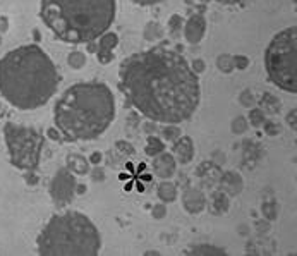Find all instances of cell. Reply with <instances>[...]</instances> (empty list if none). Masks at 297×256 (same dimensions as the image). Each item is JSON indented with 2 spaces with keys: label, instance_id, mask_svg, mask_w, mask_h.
<instances>
[{
  "label": "cell",
  "instance_id": "obj_18",
  "mask_svg": "<svg viewBox=\"0 0 297 256\" xmlns=\"http://www.w3.org/2000/svg\"><path fill=\"white\" fill-rule=\"evenodd\" d=\"M156 193H158V198L164 203H172L177 199V186L172 184L169 179H164V183L158 186Z\"/></svg>",
  "mask_w": 297,
  "mask_h": 256
},
{
  "label": "cell",
  "instance_id": "obj_44",
  "mask_svg": "<svg viewBox=\"0 0 297 256\" xmlns=\"http://www.w3.org/2000/svg\"><path fill=\"white\" fill-rule=\"evenodd\" d=\"M6 30H7V19L2 17V19H0V31H6Z\"/></svg>",
  "mask_w": 297,
  "mask_h": 256
},
{
  "label": "cell",
  "instance_id": "obj_31",
  "mask_svg": "<svg viewBox=\"0 0 297 256\" xmlns=\"http://www.w3.org/2000/svg\"><path fill=\"white\" fill-rule=\"evenodd\" d=\"M96 57H98V62L106 66L114 60V50H103V48H98L96 50Z\"/></svg>",
  "mask_w": 297,
  "mask_h": 256
},
{
  "label": "cell",
  "instance_id": "obj_40",
  "mask_svg": "<svg viewBox=\"0 0 297 256\" xmlns=\"http://www.w3.org/2000/svg\"><path fill=\"white\" fill-rule=\"evenodd\" d=\"M46 134H48V136L52 138V139H55V141H62V139H64L62 136H60V131H59L57 127H50L48 131H46Z\"/></svg>",
  "mask_w": 297,
  "mask_h": 256
},
{
  "label": "cell",
  "instance_id": "obj_45",
  "mask_svg": "<svg viewBox=\"0 0 297 256\" xmlns=\"http://www.w3.org/2000/svg\"><path fill=\"white\" fill-rule=\"evenodd\" d=\"M145 256H160V251H155V249H151V251H146Z\"/></svg>",
  "mask_w": 297,
  "mask_h": 256
},
{
  "label": "cell",
  "instance_id": "obj_1",
  "mask_svg": "<svg viewBox=\"0 0 297 256\" xmlns=\"http://www.w3.org/2000/svg\"><path fill=\"white\" fill-rule=\"evenodd\" d=\"M119 76L129 104L153 122H184L201 100V85L191 64L165 46H153L122 60Z\"/></svg>",
  "mask_w": 297,
  "mask_h": 256
},
{
  "label": "cell",
  "instance_id": "obj_36",
  "mask_svg": "<svg viewBox=\"0 0 297 256\" xmlns=\"http://www.w3.org/2000/svg\"><path fill=\"white\" fill-rule=\"evenodd\" d=\"M91 179L95 181V183H103L105 181V170L101 169V167L96 165L95 169L91 170Z\"/></svg>",
  "mask_w": 297,
  "mask_h": 256
},
{
  "label": "cell",
  "instance_id": "obj_10",
  "mask_svg": "<svg viewBox=\"0 0 297 256\" xmlns=\"http://www.w3.org/2000/svg\"><path fill=\"white\" fill-rule=\"evenodd\" d=\"M182 207L184 210L191 215H199L201 212H205L206 208V196L203 194L201 189L189 188L184 191L182 194Z\"/></svg>",
  "mask_w": 297,
  "mask_h": 256
},
{
  "label": "cell",
  "instance_id": "obj_20",
  "mask_svg": "<svg viewBox=\"0 0 297 256\" xmlns=\"http://www.w3.org/2000/svg\"><path fill=\"white\" fill-rule=\"evenodd\" d=\"M143 36H145V40H148V41H156L164 36V28H161L156 21H151L145 26Z\"/></svg>",
  "mask_w": 297,
  "mask_h": 256
},
{
  "label": "cell",
  "instance_id": "obj_8",
  "mask_svg": "<svg viewBox=\"0 0 297 256\" xmlns=\"http://www.w3.org/2000/svg\"><path fill=\"white\" fill-rule=\"evenodd\" d=\"M76 174H72L67 167L55 172L50 183V198L57 208H64L74 199L76 194Z\"/></svg>",
  "mask_w": 297,
  "mask_h": 256
},
{
  "label": "cell",
  "instance_id": "obj_34",
  "mask_svg": "<svg viewBox=\"0 0 297 256\" xmlns=\"http://www.w3.org/2000/svg\"><path fill=\"white\" fill-rule=\"evenodd\" d=\"M151 215H153V218H156V220H161L164 217H167V207H165V203H156V204H153Z\"/></svg>",
  "mask_w": 297,
  "mask_h": 256
},
{
  "label": "cell",
  "instance_id": "obj_41",
  "mask_svg": "<svg viewBox=\"0 0 297 256\" xmlns=\"http://www.w3.org/2000/svg\"><path fill=\"white\" fill-rule=\"evenodd\" d=\"M203 2H218V4H224V6H237L242 0H203Z\"/></svg>",
  "mask_w": 297,
  "mask_h": 256
},
{
  "label": "cell",
  "instance_id": "obj_17",
  "mask_svg": "<svg viewBox=\"0 0 297 256\" xmlns=\"http://www.w3.org/2000/svg\"><path fill=\"white\" fill-rule=\"evenodd\" d=\"M211 210L213 213H217V215H222V213H225L229 210V196L224 193V191H215V193L211 194Z\"/></svg>",
  "mask_w": 297,
  "mask_h": 256
},
{
  "label": "cell",
  "instance_id": "obj_33",
  "mask_svg": "<svg viewBox=\"0 0 297 256\" xmlns=\"http://www.w3.org/2000/svg\"><path fill=\"white\" fill-rule=\"evenodd\" d=\"M261 127L264 129V133H266L268 136H277V134H280V125L277 122H273V120H264Z\"/></svg>",
  "mask_w": 297,
  "mask_h": 256
},
{
  "label": "cell",
  "instance_id": "obj_22",
  "mask_svg": "<svg viewBox=\"0 0 297 256\" xmlns=\"http://www.w3.org/2000/svg\"><path fill=\"white\" fill-rule=\"evenodd\" d=\"M261 213L263 217L266 218V220H277L278 218V203L275 201V199H268V201H263L261 204Z\"/></svg>",
  "mask_w": 297,
  "mask_h": 256
},
{
  "label": "cell",
  "instance_id": "obj_9",
  "mask_svg": "<svg viewBox=\"0 0 297 256\" xmlns=\"http://www.w3.org/2000/svg\"><path fill=\"white\" fill-rule=\"evenodd\" d=\"M184 38L187 43L198 45L199 41L205 38L206 33V17L203 14H193L187 21H184Z\"/></svg>",
  "mask_w": 297,
  "mask_h": 256
},
{
  "label": "cell",
  "instance_id": "obj_39",
  "mask_svg": "<svg viewBox=\"0 0 297 256\" xmlns=\"http://www.w3.org/2000/svg\"><path fill=\"white\" fill-rule=\"evenodd\" d=\"M134 4L138 6H143V7H148V6H156V4L164 2V0H132Z\"/></svg>",
  "mask_w": 297,
  "mask_h": 256
},
{
  "label": "cell",
  "instance_id": "obj_4",
  "mask_svg": "<svg viewBox=\"0 0 297 256\" xmlns=\"http://www.w3.org/2000/svg\"><path fill=\"white\" fill-rule=\"evenodd\" d=\"M117 0H41L43 24L64 43L96 41L115 21Z\"/></svg>",
  "mask_w": 297,
  "mask_h": 256
},
{
  "label": "cell",
  "instance_id": "obj_3",
  "mask_svg": "<svg viewBox=\"0 0 297 256\" xmlns=\"http://www.w3.org/2000/svg\"><path fill=\"white\" fill-rule=\"evenodd\" d=\"M115 119V96L100 81L77 83L60 95L53 107V122L66 139L91 141L103 134Z\"/></svg>",
  "mask_w": 297,
  "mask_h": 256
},
{
  "label": "cell",
  "instance_id": "obj_27",
  "mask_svg": "<svg viewBox=\"0 0 297 256\" xmlns=\"http://www.w3.org/2000/svg\"><path fill=\"white\" fill-rule=\"evenodd\" d=\"M180 127L179 124H167L164 129H161V136H164V139H167V141H175L179 136H180Z\"/></svg>",
  "mask_w": 297,
  "mask_h": 256
},
{
  "label": "cell",
  "instance_id": "obj_43",
  "mask_svg": "<svg viewBox=\"0 0 297 256\" xmlns=\"http://www.w3.org/2000/svg\"><path fill=\"white\" fill-rule=\"evenodd\" d=\"M76 193H79V194L86 193V186L85 184H76Z\"/></svg>",
  "mask_w": 297,
  "mask_h": 256
},
{
  "label": "cell",
  "instance_id": "obj_21",
  "mask_svg": "<svg viewBox=\"0 0 297 256\" xmlns=\"http://www.w3.org/2000/svg\"><path fill=\"white\" fill-rule=\"evenodd\" d=\"M266 120V114L259 109V107H251L249 109V115H248V122L253 125V127H256V129H259L263 125V122Z\"/></svg>",
  "mask_w": 297,
  "mask_h": 256
},
{
  "label": "cell",
  "instance_id": "obj_11",
  "mask_svg": "<svg viewBox=\"0 0 297 256\" xmlns=\"http://www.w3.org/2000/svg\"><path fill=\"white\" fill-rule=\"evenodd\" d=\"M153 172L155 175H158L160 179H170L172 175L175 174L177 170V160L172 153H165L161 151L160 155L153 157Z\"/></svg>",
  "mask_w": 297,
  "mask_h": 256
},
{
  "label": "cell",
  "instance_id": "obj_15",
  "mask_svg": "<svg viewBox=\"0 0 297 256\" xmlns=\"http://www.w3.org/2000/svg\"><path fill=\"white\" fill-rule=\"evenodd\" d=\"M259 109H261L264 114L275 115L282 110V101L277 98L273 93H263V96L259 98Z\"/></svg>",
  "mask_w": 297,
  "mask_h": 256
},
{
  "label": "cell",
  "instance_id": "obj_37",
  "mask_svg": "<svg viewBox=\"0 0 297 256\" xmlns=\"http://www.w3.org/2000/svg\"><path fill=\"white\" fill-rule=\"evenodd\" d=\"M285 120H287V124H289L290 127H292V131H295V129H297V122H295V120H297V110L292 109L289 114H287Z\"/></svg>",
  "mask_w": 297,
  "mask_h": 256
},
{
  "label": "cell",
  "instance_id": "obj_2",
  "mask_svg": "<svg viewBox=\"0 0 297 256\" xmlns=\"http://www.w3.org/2000/svg\"><path fill=\"white\" fill-rule=\"evenodd\" d=\"M60 74L38 45H22L0 59V93L17 110H36L57 93Z\"/></svg>",
  "mask_w": 297,
  "mask_h": 256
},
{
  "label": "cell",
  "instance_id": "obj_28",
  "mask_svg": "<svg viewBox=\"0 0 297 256\" xmlns=\"http://www.w3.org/2000/svg\"><path fill=\"white\" fill-rule=\"evenodd\" d=\"M248 125H249L248 119H246L244 115H237V117L232 120L230 129L234 134H244L246 131H248Z\"/></svg>",
  "mask_w": 297,
  "mask_h": 256
},
{
  "label": "cell",
  "instance_id": "obj_7",
  "mask_svg": "<svg viewBox=\"0 0 297 256\" xmlns=\"http://www.w3.org/2000/svg\"><path fill=\"white\" fill-rule=\"evenodd\" d=\"M4 139H6L11 164L16 169L31 172L40 165L45 138L35 127L6 122V125H4Z\"/></svg>",
  "mask_w": 297,
  "mask_h": 256
},
{
  "label": "cell",
  "instance_id": "obj_5",
  "mask_svg": "<svg viewBox=\"0 0 297 256\" xmlns=\"http://www.w3.org/2000/svg\"><path fill=\"white\" fill-rule=\"evenodd\" d=\"M36 248L41 256H95L101 249V236L85 213L64 212L46 222Z\"/></svg>",
  "mask_w": 297,
  "mask_h": 256
},
{
  "label": "cell",
  "instance_id": "obj_29",
  "mask_svg": "<svg viewBox=\"0 0 297 256\" xmlns=\"http://www.w3.org/2000/svg\"><path fill=\"white\" fill-rule=\"evenodd\" d=\"M115 150H117L122 157H134L136 155V148H134L129 141H117L115 143Z\"/></svg>",
  "mask_w": 297,
  "mask_h": 256
},
{
  "label": "cell",
  "instance_id": "obj_19",
  "mask_svg": "<svg viewBox=\"0 0 297 256\" xmlns=\"http://www.w3.org/2000/svg\"><path fill=\"white\" fill-rule=\"evenodd\" d=\"M161 151H165V143L156 136H148L146 148H145L146 155L148 157H156V155H160Z\"/></svg>",
  "mask_w": 297,
  "mask_h": 256
},
{
  "label": "cell",
  "instance_id": "obj_26",
  "mask_svg": "<svg viewBox=\"0 0 297 256\" xmlns=\"http://www.w3.org/2000/svg\"><path fill=\"white\" fill-rule=\"evenodd\" d=\"M167 28H169V31L172 35H179L184 28L182 16H179V14H172V16L169 17V22H167Z\"/></svg>",
  "mask_w": 297,
  "mask_h": 256
},
{
  "label": "cell",
  "instance_id": "obj_38",
  "mask_svg": "<svg viewBox=\"0 0 297 256\" xmlns=\"http://www.w3.org/2000/svg\"><path fill=\"white\" fill-rule=\"evenodd\" d=\"M101 160H103V153H100V151H93L90 155V158H88V162L93 164V165H100Z\"/></svg>",
  "mask_w": 297,
  "mask_h": 256
},
{
  "label": "cell",
  "instance_id": "obj_16",
  "mask_svg": "<svg viewBox=\"0 0 297 256\" xmlns=\"http://www.w3.org/2000/svg\"><path fill=\"white\" fill-rule=\"evenodd\" d=\"M185 254H194V256H222L227 254L224 248H218L215 244H194L191 249L185 251Z\"/></svg>",
  "mask_w": 297,
  "mask_h": 256
},
{
  "label": "cell",
  "instance_id": "obj_6",
  "mask_svg": "<svg viewBox=\"0 0 297 256\" xmlns=\"http://www.w3.org/2000/svg\"><path fill=\"white\" fill-rule=\"evenodd\" d=\"M264 69L277 88L297 93V28L282 30L272 38L264 52Z\"/></svg>",
  "mask_w": 297,
  "mask_h": 256
},
{
  "label": "cell",
  "instance_id": "obj_32",
  "mask_svg": "<svg viewBox=\"0 0 297 256\" xmlns=\"http://www.w3.org/2000/svg\"><path fill=\"white\" fill-rule=\"evenodd\" d=\"M232 59H234V67L235 69H240V71H244V69H248V66L251 64V60L249 57H246V55H232Z\"/></svg>",
  "mask_w": 297,
  "mask_h": 256
},
{
  "label": "cell",
  "instance_id": "obj_42",
  "mask_svg": "<svg viewBox=\"0 0 297 256\" xmlns=\"http://www.w3.org/2000/svg\"><path fill=\"white\" fill-rule=\"evenodd\" d=\"M145 131H146V133H150V134L156 131V125L153 124V120H151V122H146V124H145Z\"/></svg>",
  "mask_w": 297,
  "mask_h": 256
},
{
  "label": "cell",
  "instance_id": "obj_35",
  "mask_svg": "<svg viewBox=\"0 0 297 256\" xmlns=\"http://www.w3.org/2000/svg\"><path fill=\"white\" fill-rule=\"evenodd\" d=\"M191 69L196 74H201V72H205L206 71V62L203 59H194L193 60V64H191Z\"/></svg>",
  "mask_w": 297,
  "mask_h": 256
},
{
  "label": "cell",
  "instance_id": "obj_30",
  "mask_svg": "<svg viewBox=\"0 0 297 256\" xmlns=\"http://www.w3.org/2000/svg\"><path fill=\"white\" fill-rule=\"evenodd\" d=\"M239 104L246 107V109H251V107L256 105V98H254L253 91L251 90H244L242 93L239 95Z\"/></svg>",
  "mask_w": 297,
  "mask_h": 256
},
{
  "label": "cell",
  "instance_id": "obj_13",
  "mask_svg": "<svg viewBox=\"0 0 297 256\" xmlns=\"http://www.w3.org/2000/svg\"><path fill=\"white\" fill-rule=\"evenodd\" d=\"M220 188L227 196H239L244 189V181L239 172L227 170L220 175Z\"/></svg>",
  "mask_w": 297,
  "mask_h": 256
},
{
  "label": "cell",
  "instance_id": "obj_12",
  "mask_svg": "<svg viewBox=\"0 0 297 256\" xmlns=\"http://www.w3.org/2000/svg\"><path fill=\"white\" fill-rule=\"evenodd\" d=\"M172 151H174L175 160L180 162V164H189L194 158V141L189 136H179L174 141V146H172Z\"/></svg>",
  "mask_w": 297,
  "mask_h": 256
},
{
  "label": "cell",
  "instance_id": "obj_14",
  "mask_svg": "<svg viewBox=\"0 0 297 256\" xmlns=\"http://www.w3.org/2000/svg\"><path fill=\"white\" fill-rule=\"evenodd\" d=\"M66 167L76 175H85L90 172V162L79 153H69L66 157Z\"/></svg>",
  "mask_w": 297,
  "mask_h": 256
},
{
  "label": "cell",
  "instance_id": "obj_25",
  "mask_svg": "<svg viewBox=\"0 0 297 256\" xmlns=\"http://www.w3.org/2000/svg\"><path fill=\"white\" fill-rule=\"evenodd\" d=\"M86 62H88L86 55L83 52H79V50H74V52H71L67 55V64L72 69H83L86 66Z\"/></svg>",
  "mask_w": 297,
  "mask_h": 256
},
{
  "label": "cell",
  "instance_id": "obj_24",
  "mask_svg": "<svg viewBox=\"0 0 297 256\" xmlns=\"http://www.w3.org/2000/svg\"><path fill=\"white\" fill-rule=\"evenodd\" d=\"M217 67H218V71L224 72V74L234 72L235 67H234V59H232V55H229V54L218 55L217 57Z\"/></svg>",
  "mask_w": 297,
  "mask_h": 256
},
{
  "label": "cell",
  "instance_id": "obj_23",
  "mask_svg": "<svg viewBox=\"0 0 297 256\" xmlns=\"http://www.w3.org/2000/svg\"><path fill=\"white\" fill-rule=\"evenodd\" d=\"M117 45H119V35L110 33V31L103 33L98 40V48H103V50H114Z\"/></svg>",
  "mask_w": 297,
  "mask_h": 256
}]
</instances>
